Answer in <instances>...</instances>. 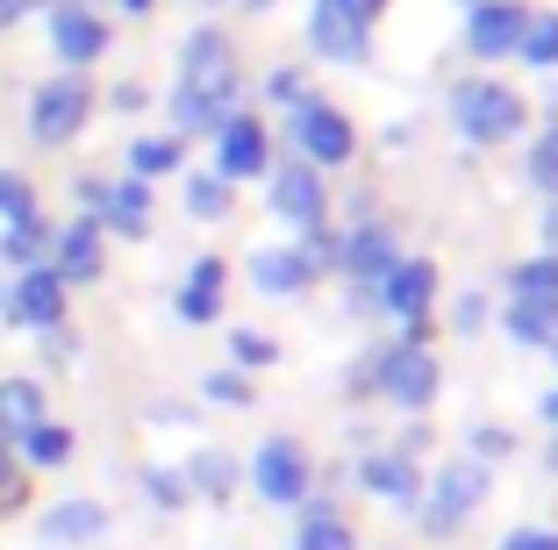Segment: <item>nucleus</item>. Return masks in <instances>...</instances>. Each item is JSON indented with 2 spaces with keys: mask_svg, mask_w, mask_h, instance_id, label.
<instances>
[{
  "mask_svg": "<svg viewBox=\"0 0 558 550\" xmlns=\"http://www.w3.org/2000/svg\"><path fill=\"white\" fill-rule=\"evenodd\" d=\"M537 415H544V429H558V379L537 393Z\"/></svg>",
  "mask_w": 558,
  "mask_h": 550,
  "instance_id": "nucleus-46",
  "label": "nucleus"
},
{
  "mask_svg": "<svg viewBox=\"0 0 558 550\" xmlns=\"http://www.w3.org/2000/svg\"><path fill=\"white\" fill-rule=\"evenodd\" d=\"M215 179H230V186H244V179H265L272 172V130H265L251 108H236L222 130H215Z\"/></svg>",
  "mask_w": 558,
  "mask_h": 550,
  "instance_id": "nucleus-10",
  "label": "nucleus"
},
{
  "mask_svg": "<svg viewBox=\"0 0 558 550\" xmlns=\"http://www.w3.org/2000/svg\"><path fill=\"white\" fill-rule=\"evenodd\" d=\"M108 108H116V114H144L150 108V86L144 80H122L116 94H108Z\"/></svg>",
  "mask_w": 558,
  "mask_h": 550,
  "instance_id": "nucleus-43",
  "label": "nucleus"
},
{
  "mask_svg": "<svg viewBox=\"0 0 558 550\" xmlns=\"http://www.w3.org/2000/svg\"><path fill=\"white\" fill-rule=\"evenodd\" d=\"M29 215H44L36 186H29L22 172H0V222H29Z\"/></svg>",
  "mask_w": 558,
  "mask_h": 550,
  "instance_id": "nucleus-35",
  "label": "nucleus"
},
{
  "mask_svg": "<svg viewBox=\"0 0 558 550\" xmlns=\"http://www.w3.org/2000/svg\"><path fill=\"white\" fill-rule=\"evenodd\" d=\"M287 136H294V158L301 164H315V172H337V164H351L359 158V130H351V114L337 108V100H323V94H301L294 108H287Z\"/></svg>",
  "mask_w": 558,
  "mask_h": 550,
  "instance_id": "nucleus-5",
  "label": "nucleus"
},
{
  "mask_svg": "<svg viewBox=\"0 0 558 550\" xmlns=\"http://www.w3.org/2000/svg\"><path fill=\"white\" fill-rule=\"evenodd\" d=\"M315 8H337V15H351V22H365L373 29L379 15H387V0H315Z\"/></svg>",
  "mask_w": 558,
  "mask_h": 550,
  "instance_id": "nucleus-44",
  "label": "nucleus"
},
{
  "mask_svg": "<svg viewBox=\"0 0 558 550\" xmlns=\"http://www.w3.org/2000/svg\"><path fill=\"white\" fill-rule=\"evenodd\" d=\"M50 50H58V65H65V72H86V65H100V58L116 50V29L100 22V8L58 0V8H50Z\"/></svg>",
  "mask_w": 558,
  "mask_h": 550,
  "instance_id": "nucleus-12",
  "label": "nucleus"
},
{
  "mask_svg": "<svg viewBox=\"0 0 558 550\" xmlns=\"http://www.w3.org/2000/svg\"><path fill=\"white\" fill-rule=\"evenodd\" d=\"M308 50L323 65H365V58H373V29L337 15V8H308Z\"/></svg>",
  "mask_w": 558,
  "mask_h": 550,
  "instance_id": "nucleus-18",
  "label": "nucleus"
},
{
  "mask_svg": "<svg viewBox=\"0 0 558 550\" xmlns=\"http://www.w3.org/2000/svg\"><path fill=\"white\" fill-rule=\"evenodd\" d=\"M36 529H44V543H58V550H72V543H100V536H108V508H100V501H80V493H72V501H50Z\"/></svg>",
  "mask_w": 558,
  "mask_h": 550,
  "instance_id": "nucleus-21",
  "label": "nucleus"
},
{
  "mask_svg": "<svg viewBox=\"0 0 558 550\" xmlns=\"http://www.w3.org/2000/svg\"><path fill=\"white\" fill-rule=\"evenodd\" d=\"M501 337L523 343V351H544L558 337V301H509L501 308Z\"/></svg>",
  "mask_w": 558,
  "mask_h": 550,
  "instance_id": "nucleus-26",
  "label": "nucleus"
},
{
  "mask_svg": "<svg viewBox=\"0 0 558 550\" xmlns=\"http://www.w3.org/2000/svg\"><path fill=\"white\" fill-rule=\"evenodd\" d=\"M72 451H80V443H72L65 421H36L29 437H15L22 472H65V465H72Z\"/></svg>",
  "mask_w": 558,
  "mask_h": 550,
  "instance_id": "nucleus-25",
  "label": "nucleus"
},
{
  "mask_svg": "<svg viewBox=\"0 0 558 550\" xmlns=\"http://www.w3.org/2000/svg\"><path fill=\"white\" fill-rule=\"evenodd\" d=\"M80 8H86V0H80Z\"/></svg>",
  "mask_w": 558,
  "mask_h": 550,
  "instance_id": "nucleus-52",
  "label": "nucleus"
},
{
  "mask_svg": "<svg viewBox=\"0 0 558 550\" xmlns=\"http://www.w3.org/2000/svg\"><path fill=\"white\" fill-rule=\"evenodd\" d=\"M144 493H150V508H158V515H180V508H194L180 465H144Z\"/></svg>",
  "mask_w": 558,
  "mask_h": 550,
  "instance_id": "nucleus-32",
  "label": "nucleus"
},
{
  "mask_svg": "<svg viewBox=\"0 0 558 550\" xmlns=\"http://www.w3.org/2000/svg\"><path fill=\"white\" fill-rule=\"evenodd\" d=\"M294 550H359V529L337 515V501H329V493H308V501H301V536H294Z\"/></svg>",
  "mask_w": 558,
  "mask_h": 550,
  "instance_id": "nucleus-24",
  "label": "nucleus"
},
{
  "mask_svg": "<svg viewBox=\"0 0 558 550\" xmlns=\"http://www.w3.org/2000/svg\"><path fill=\"white\" fill-rule=\"evenodd\" d=\"M244 279H251V293H265V301H301V293L315 286V272H308V258H301L294 243H265V250H251L244 258Z\"/></svg>",
  "mask_w": 558,
  "mask_h": 550,
  "instance_id": "nucleus-17",
  "label": "nucleus"
},
{
  "mask_svg": "<svg viewBox=\"0 0 558 550\" xmlns=\"http://www.w3.org/2000/svg\"><path fill=\"white\" fill-rule=\"evenodd\" d=\"M395 258H401V243H395V229H387V222H351V236L337 243V272L359 279V286H373Z\"/></svg>",
  "mask_w": 558,
  "mask_h": 550,
  "instance_id": "nucleus-19",
  "label": "nucleus"
},
{
  "mask_svg": "<svg viewBox=\"0 0 558 550\" xmlns=\"http://www.w3.org/2000/svg\"><path fill=\"white\" fill-rule=\"evenodd\" d=\"M186 8H215V0H186Z\"/></svg>",
  "mask_w": 558,
  "mask_h": 550,
  "instance_id": "nucleus-50",
  "label": "nucleus"
},
{
  "mask_svg": "<svg viewBox=\"0 0 558 550\" xmlns=\"http://www.w3.org/2000/svg\"><path fill=\"white\" fill-rule=\"evenodd\" d=\"M509 301H558V250H537L509 272Z\"/></svg>",
  "mask_w": 558,
  "mask_h": 550,
  "instance_id": "nucleus-31",
  "label": "nucleus"
},
{
  "mask_svg": "<svg viewBox=\"0 0 558 550\" xmlns=\"http://www.w3.org/2000/svg\"><path fill=\"white\" fill-rule=\"evenodd\" d=\"M122 15H150V8H158V0H116Z\"/></svg>",
  "mask_w": 558,
  "mask_h": 550,
  "instance_id": "nucleus-47",
  "label": "nucleus"
},
{
  "mask_svg": "<svg viewBox=\"0 0 558 550\" xmlns=\"http://www.w3.org/2000/svg\"><path fill=\"white\" fill-rule=\"evenodd\" d=\"M515 457V429L509 421H480L473 429V465H509Z\"/></svg>",
  "mask_w": 558,
  "mask_h": 550,
  "instance_id": "nucleus-37",
  "label": "nucleus"
},
{
  "mask_svg": "<svg viewBox=\"0 0 558 550\" xmlns=\"http://www.w3.org/2000/svg\"><path fill=\"white\" fill-rule=\"evenodd\" d=\"M50 272L65 279V293L72 286H100V279H108V236H100L94 215H72V222L50 236Z\"/></svg>",
  "mask_w": 558,
  "mask_h": 550,
  "instance_id": "nucleus-13",
  "label": "nucleus"
},
{
  "mask_svg": "<svg viewBox=\"0 0 558 550\" xmlns=\"http://www.w3.org/2000/svg\"><path fill=\"white\" fill-rule=\"evenodd\" d=\"M50 236H58V229L44 222V215H29V222H0V258L15 265H50Z\"/></svg>",
  "mask_w": 558,
  "mask_h": 550,
  "instance_id": "nucleus-27",
  "label": "nucleus"
},
{
  "mask_svg": "<svg viewBox=\"0 0 558 550\" xmlns=\"http://www.w3.org/2000/svg\"><path fill=\"white\" fill-rule=\"evenodd\" d=\"M222 308H230V265L222 258H194L186 279H180V293H172V315H180L186 329H215Z\"/></svg>",
  "mask_w": 558,
  "mask_h": 550,
  "instance_id": "nucleus-16",
  "label": "nucleus"
},
{
  "mask_svg": "<svg viewBox=\"0 0 558 550\" xmlns=\"http://www.w3.org/2000/svg\"><path fill=\"white\" fill-rule=\"evenodd\" d=\"M201 401L208 407H251L258 393H251V372H208L201 379Z\"/></svg>",
  "mask_w": 558,
  "mask_h": 550,
  "instance_id": "nucleus-36",
  "label": "nucleus"
},
{
  "mask_svg": "<svg viewBox=\"0 0 558 550\" xmlns=\"http://www.w3.org/2000/svg\"><path fill=\"white\" fill-rule=\"evenodd\" d=\"M22 8H29V15H36V8H58V0H22Z\"/></svg>",
  "mask_w": 558,
  "mask_h": 550,
  "instance_id": "nucleus-49",
  "label": "nucleus"
},
{
  "mask_svg": "<svg viewBox=\"0 0 558 550\" xmlns=\"http://www.w3.org/2000/svg\"><path fill=\"white\" fill-rule=\"evenodd\" d=\"M337 243H344L337 229H329V222H315V229H301V243H294V250L308 258V272L323 279V272H337Z\"/></svg>",
  "mask_w": 558,
  "mask_h": 550,
  "instance_id": "nucleus-38",
  "label": "nucleus"
},
{
  "mask_svg": "<svg viewBox=\"0 0 558 550\" xmlns=\"http://www.w3.org/2000/svg\"><path fill=\"white\" fill-rule=\"evenodd\" d=\"M365 387H373V401L401 407V415H423L444 393V365H437L429 343H387V351H373V365H365Z\"/></svg>",
  "mask_w": 558,
  "mask_h": 550,
  "instance_id": "nucleus-4",
  "label": "nucleus"
},
{
  "mask_svg": "<svg viewBox=\"0 0 558 550\" xmlns=\"http://www.w3.org/2000/svg\"><path fill=\"white\" fill-rule=\"evenodd\" d=\"M451 130L480 150L515 144V136L530 130V100L515 94L509 80H459L451 86Z\"/></svg>",
  "mask_w": 558,
  "mask_h": 550,
  "instance_id": "nucleus-2",
  "label": "nucleus"
},
{
  "mask_svg": "<svg viewBox=\"0 0 558 550\" xmlns=\"http://www.w3.org/2000/svg\"><path fill=\"white\" fill-rule=\"evenodd\" d=\"M487 508V465H473V457H444L437 472L423 479V501H415V529L423 536H459L465 522Z\"/></svg>",
  "mask_w": 558,
  "mask_h": 550,
  "instance_id": "nucleus-3",
  "label": "nucleus"
},
{
  "mask_svg": "<svg viewBox=\"0 0 558 550\" xmlns=\"http://www.w3.org/2000/svg\"><path fill=\"white\" fill-rule=\"evenodd\" d=\"M180 164H186V144L172 130H165V136H136V144H130V179H144V186H150V179H172Z\"/></svg>",
  "mask_w": 558,
  "mask_h": 550,
  "instance_id": "nucleus-28",
  "label": "nucleus"
},
{
  "mask_svg": "<svg viewBox=\"0 0 558 550\" xmlns=\"http://www.w3.org/2000/svg\"><path fill=\"white\" fill-rule=\"evenodd\" d=\"M301 94H308V80H301L294 65H279V72H265V100H279V108H294Z\"/></svg>",
  "mask_w": 558,
  "mask_h": 550,
  "instance_id": "nucleus-40",
  "label": "nucleus"
},
{
  "mask_svg": "<svg viewBox=\"0 0 558 550\" xmlns=\"http://www.w3.org/2000/svg\"><path fill=\"white\" fill-rule=\"evenodd\" d=\"M180 472H186V493H194V501H215V508H230L236 486H244V465H236L230 451H194Z\"/></svg>",
  "mask_w": 558,
  "mask_h": 550,
  "instance_id": "nucleus-22",
  "label": "nucleus"
},
{
  "mask_svg": "<svg viewBox=\"0 0 558 550\" xmlns=\"http://www.w3.org/2000/svg\"><path fill=\"white\" fill-rule=\"evenodd\" d=\"M94 108H100V94H94L86 72H58V80H44L29 94V144H44V150L72 144V136L94 122Z\"/></svg>",
  "mask_w": 558,
  "mask_h": 550,
  "instance_id": "nucleus-6",
  "label": "nucleus"
},
{
  "mask_svg": "<svg viewBox=\"0 0 558 550\" xmlns=\"http://www.w3.org/2000/svg\"><path fill=\"white\" fill-rule=\"evenodd\" d=\"M487 315H494L487 293H459V301H451V329H459V337H487Z\"/></svg>",
  "mask_w": 558,
  "mask_h": 550,
  "instance_id": "nucleus-39",
  "label": "nucleus"
},
{
  "mask_svg": "<svg viewBox=\"0 0 558 550\" xmlns=\"http://www.w3.org/2000/svg\"><path fill=\"white\" fill-rule=\"evenodd\" d=\"M265 208H272V222H287L301 236V229L329 222V186L315 164L301 158H272V172H265Z\"/></svg>",
  "mask_w": 558,
  "mask_h": 550,
  "instance_id": "nucleus-8",
  "label": "nucleus"
},
{
  "mask_svg": "<svg viewBox=\"0 0 558 550\" xmlns=\"http://www.w3.org/2000/svg\"><path fill=\"white\" fill-rule=\"evenodd\" d=\"M537 236H544V250H558V200H544V215H537Z\"/></svg>",
  "mask_w": 558,
  "mask_h": 550,
  "instance_id": "nucleus-45",
  "label": "nucleus"
},
{
  "mask_svg": "<svg viewBox=\"0 0 558 550\" xmlns=\"http://www.w3.org/2000/svg\"><path fill=\"white\" fill-rule=\"evenodd\" d=\"M544 351H551V357H558V337H551V343H544Z\"/></svg>",
  "mask_w": 558,
  "mask_h": 550,
  "instance_id": "nucleus-51",
  "label": "nucleus"
},
{
  "mask_svg": "<svg viewBox=\"0 0 558 550\" xmlns=\"http://www.w3.org/2000/svg\"><path fill=\"white\" fill-rule=\"evenodd\" d=\"M359 486L373 493L379 508L415 515V501H423V465H415L409 451H365V457H359Z\"/></svg>",
  "mask_w": 558,
  "mask_h": 550,
  "instance_id": "nucleus-15",
  "label": "nucleus"
},
{
  "mask_svg": "<svg viewBox=\"0 0 558 550\" xmlns=\"http://www.w3.org/2000/svg\"><path fill=\"white\" fill-rule=\"evenodd\" d=\"M515 58H523V65H537V72H558V8H530Z\"/></svg>",
  "mask_w": 558,
  "mask_h": 550,
  "instance_id": "nucleus-30",
  "label": "nucleus"
},
{
  "mask_svg": "<svg viewBox=\"0 0 558 550\" xmlns=\"http://www.w3.org/2000/svg\"><path fill=\"white\" fill-rule=\"evenodd\" d=\"M244 94V65H236V44L222 29H194L180 44V80H172V136H215L236 114Z\"/></svg>",
  "mask_w": 558,
  "mask_h": 550,
  "instance_id": "nucleus-1",
  "label": "nucleus"
},
{
  "mask_svg": "<svg viewBox=\"0 0 558 550\" xmlns=\"http://www.w3.org/2000/svg\"><path fill=\"white\" fill-rule=\"evenodd\" d=\"M494 550H558V529H537V522H523V529H509Z\"/></svg>",
  "mask_w": 558,
  "mask_h": 550,
  "instance_id": "nucleus-41",
  "label": "nucleus"
},
{
  "mask_svg": "<svg viewBox=\"0 0 558 550\" xmlns=\"http://www.w3.org/2000/svg\"><path fill=\"white\" fill-rule=\"evenodd\" d=\"M36 421H50V393H44V379H0V437L15 443V437H29Z\"/></svg>",
  "mask_w": 558,
  "mask_h": 550,
  "instance_id": "nucleus-23",
  "label": "nucleus"
},
{
  "mask_svg": "<svg viewBox=\"0 0 558 550\" xmlns=\"http://www.w3.org/2000/svg\"><path fill=\"white\" fill-rule=\"evenodd\" d=\"M230 357H236V372H265V365H279V343L244 322V329H230Z\"/></svg>",
  "mask_w": 558,
  "mask_h": 550,
  "instance_id": "nucleus-34",
  "label": "nucleus"
},
{
  "mask_svg": "<svg viewBox=\"0 0 558 550\" xmlns=\"http://www.w3.org/2000/svg\"><path fill=\"white\" fill-rule=\"evenodd\" d=\"M544 472H551V479H558V429H551V451H544Z\"/></svg>",
  "mask_w": 558,
  "mask_h": 550,
  "instance_id": "nucleus-48",
  "label": "nucleus"
},
{
  "mask_svg": "<svg viewBox=\"0 0 558 550\" xmlns=\"http://www.w3.org/2000/svg\"><path fill=\"white\" fill-rule=\"evenodd\" d=\"M244 479H251V493H258L265 508H301L315 493V457H308L301 437H265L258 451H251Z\"/></svg>",
  "mask_w": 558,
  "mask_h": 550,
  "instance_id": "nucleus-7",
  "label": "nucleus"
},
{
  "mask_svg": "<svg viewBox=\"0 0 558 550\" xmlns=\"http://www.w3.org/2000/svg\"><path fill=\"white\" fill-rule=\"evenodd\" d=\"M65 301H72V293H65V279L50 272V265H22V272L0 286V315L22 322V329H36V337L65 322Z\"/></svg>",
  "mask_w": 558,
  "mask_h": 550,
  "instance_id": "nucleus-11",
  "label": "nucleus"
},
{
  "mask_svg": "<svg viewBox=\"0 0 558 550\" xmlns=\"http://www.w3.org/2000/svg\"><path fill=\"white\" fill-rule=\"evenodd\" d=\"M94 222H100V236L144 243L150 236V186H144V179H108V194H100Z\"/></svg>",
  "mask_w": 558,
  "mask_h": 550,
  "instance_id": "nucleus-20",
  "label": "nucleus"
},
{
  "mask_svg": "<svg viewBox=\"0 0 558 550\" xmlns=\"http://www.w3.org/2000/svg\"><path fill=\"white\" fill-rule=\"evenodd\" d=\"M523 172H530V186H537L544 200H558V122H544V130H537V144H530V164H523Z\"/></svg>",
  "mask_w": 558,
  "mask_h": 550,
  "instance_id": "nucleus-33",
  "label": "nucleus"
},
{
  "mask_svg": "<svg viewBox=\"0 0 558 550\" xmlns=\"http://www.w3.org/2000/svg\"><path fill=\"white\" fill-rule=\"evenodd\" d=\"M0 508H22V472H15V451L0 437Z\"/></svg>",
  "mask_w": 558,
  "mask_h": 550,
  "instance_id": "nucleus-42",
  "label": "nucleus"
},
{
  "mask_svg": "<svg viewBox=\"0 0 558 550\" xmlns=\"http://www.w3.org/2000/svg\"><path fill=\"white\" fill-rule=\"evenodd\" d=\"M437 293H444V272H437V258H395L387 272L365 286V301H373L379 315H395L401 329L409 322H423L429 308H437Z\"/></svg>",
  "mask_w": 558,
  "mask_h": 550,
  "instance_id": "nucleus-9",
  "label": "nucleus"
},
{
  "mask_svg": "<svg viewBox=\"0 0 558 550\" xmlns=\"http://www.w3.org/2000/svg\"><path fill=\"white\" fill-rule=\"evenodd\" d=\"M523 22H530L523 0H473V15H465V50H473L480 65H501V58H515V44H523Z\"/></svg>",
  "mask_w": 558,
  "mask_h": 550,
  "instance_id": "nucleus-14",
  "label": "nucleus"
},
{
  "mask_svg": "<svg viewBox=\"0 0 558 550\" xmlns=\"http://www.w3.org/2000/svg\"><path fill=\"white\" fill-rule=\"evenodd\" d=\"M236 208V186L230 179H215V172H194L186 179V222H230Z\"/></svg>",
  "mask_w": 558,
  "mask_h": 550,
  "instance_id": "nucleus-29",
  "label": "nucleus"
}]
</instances>
